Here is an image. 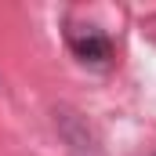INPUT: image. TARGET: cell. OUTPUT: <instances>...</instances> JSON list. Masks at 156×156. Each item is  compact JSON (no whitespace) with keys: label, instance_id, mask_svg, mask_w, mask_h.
<instances>
[{"label":"cell","instance_id":"6da1fadb","mask_svg":"<svg viewBox=\"0 0 156 156\" xmlns=\"http://www.w3.org/2000/svg\"><path fill=\"white\" fill-rule=\"evenodd\" d=\"M66 40H69V51L83 66H105L109 62V40L102 37L94 26H73L66 33Z\"/></svg>","mask_w":156,"mask_h":156},{"label":"cell","instance_id":"7a4b0ae2","mask_svg":"<svg viewBox=\"0 0 156 156\" xmlns=\"http://www.w3.org/2000/svg\"><path fill=\"white\" fill-rule=\"evenodd\" d=\"M55 116H58V127H62V134H66V142H69V149H73V153H80V156H98L94 138H91L87 123H83V120H76V113L58 109Z\"/></svg>","mask_w":156,"mask_h":156}]
</instances>
